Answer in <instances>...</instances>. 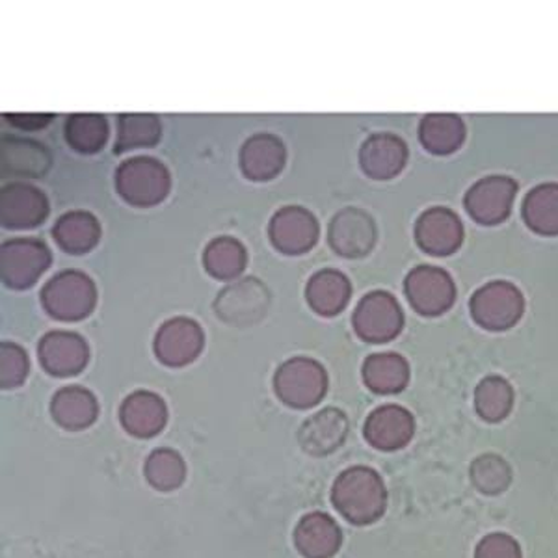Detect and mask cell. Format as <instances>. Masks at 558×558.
I'll list each match as a JSON object with an SVG mask.
<instances>
[{"label": "cell", "mask_w": 558, "mask_h": 558, "mask_svg": "<svg viewBox=\"0 0 558 558\" xmlns=\"http://www.w3.org/2000/svg\"><path fill=\"white\" fill-rule=\"evenodd\" d=\"M337 512L354 525H371L386 512L387 492L381 476L371 468H350L337 476L331 489Z\"/></svg>", "instance_id": "obj_1"}, {"label": "cell", "mask_w": 558, "mask_h": 558, "mask_svg": "<svg viewBox=\"0 0 558 558\" xmlns=\"http://www.w3.org/2000/svg\"><path fill=\"white\" fill-rule=\"evenodd\" d=\"M116 191L129 205L153 207L165 202L172 189L170 172L153 157H131L116 170Z\"/></svg>", "instance_id": "obj_2"}, {"label": "cell", "mask_w": 558, "mask_h": 558, "mask_svg": "<svg viewBox=\"0 0 558 558\" xmlns=\"http://www.w3.org/2000/svg\"><path fill=\"white\" fill-rule=\"evenodd\" d=\"M41 304L45 312L62 323L83 320L96 307V283L78 270L58 272L45 283Z\"/></svg>", "instance_id": "obj_3"}, {"label": "cell", "mask_w": 558, "mask_h": 558, "mask_svg": "<svg viewBox=\"0 0 558 558\" xmlns=\"http://www.w3.org/2000/svg\"><path fill=\"white\" fill-rule=\"evenodd\" d=\"M274 389L287 407L307 410L324 399L328 375L312 357H292L276 371Z\"/></svg>", "instance_id": "obj_4"}, {"label": "cell", "mask_w": 558, "mask_h": 558, "mask_svg": "<svg viewBox=\"0 0 558 558\" xmlns=\"http://www.w3.org/2000/svg\"><path fill=\"white\" fill-rule=\"evenodd\" d=\"M52 255L38 239H12L2 244L0 274L4 286L13 291H25L51 267Z\"/></svg>", "instance_id": "obj_5"}, {"label": "cell", "mask_w": 558, "mask_h": 558, "mask_svg": "<svg viewBox=\"0 0 558 558\" xmlns=\"http://www.w3.org/2000/svg\"><path fill=\"white\" fill-rule=\"evenodd\" d=\"M270 291L257 278H242L223 287L215 299V313L226 324L250 326L259 323L270 307Z\"/></svg>", "instance_id": "obj_6"}, {"label": "cell", "mask_w": 558, "mask_h": 558, "mask_svg": "<svg viewBox=\"0 0 558 558\" xmlns=\"http://www.w3.org/2000/svg\"><path fill=\"white\" fill-rule=\"evenodd\" d=\"M471 315L486 330L512 328L523 315V294L508 281H492L473 294Z\"/></svg>", "instance_id": "obj_7"}, {"label": "cell", "mask_w": 558, "mask_h": 558, "mask_svg": "<svg viewBox=\"0 0 558 558\" xmlns=\"http://www.w3.org/2000/svg\"><path fill=\"white\" fill-rule=\"evenodd\" d=\"M352 324L363 341L387 343L399 336L404 326V315L389 292L373 291L360 300Z\"/></svg>", "instance_id": "obj_8"}, {"label": "cell", "mask_w": 558, "mask_h": 558, "mask_svg": "<svg viewBox=\"0 0 558 558\" xmlns=\"http://www.w3.org/2000/svg\"><path fill=\"white\" fill-rule=\"evenodd\" d=\"M404 289L413 310L425 317H436L451 310L457 299L451 276L441 268L428 265L413 268L404 281Z\"/></svg>", "instance_id": "obj_9"}, {"label": "cell", "mask_w": 558, "mask_h": 558, "mask_svg": "<svg viewBox=\"0 0 558 558\" xmlns=\"http://www.w3.org/2000/svg\"><path fill=\"white\" fill-rule=\"evenodd\" d=\"M202 326L186 317L166 320L155 336V355L168 367H184L194 362L204 350Z\"/></svg>", "instance_id": "obj_10"}, {"label": "cell", "mask_w": 558, "mask_h": 558, "mask_svg": "<svg viewBox=\"0 0 558 558\" xmlns=\"http://www.w3.org/2000/svg\"><path fill=\"white\" fill-rule=\"evenodd\" d=\"M268 236L281 254H305L317 244V218L304 207L289 205L272 216L268 223Z\"/></svg>", "instance_id": "obj_11"}, {"label": "cell", "mask_w": 558, "mask_h": 558, "mask_svg": "<svg viewBox=\"0 0 558 558\" xmlns=\"http://www.w3.org/2000/svg\"><path fill=\"white\" fill-rule=\"evenodd\" d=\"M328 241L336 254L349 259L367 255L376 242V223L373 216L357 207H347L331 218Z\"/></svg>", "instance_id": "obj_12"}, {"label": "cell", "mask_w": 558, "mask_h": 558, "mask_svg": "<svg viewBox=\"0 0 558 558\" xmlns=\"http://www.w3.org/2000/svg\"><path fill=\"white\" fill-rule=\"evenodd\" d=\"M515 192H518V184L510 178L492 175V178L481 179L468 192L465 209L476 222L495 226L510 215Z\"/></svg>", "instance_id": "obj_13"}, {"label": "cell", "mask_w": 558, "mask_h": 558, "mask_svg": "<svg viewBox=\"0 0 558 558\" xmlns=\"http://www.w3.org/2000/svg\"><path fill=\"white\" fill-rule=\"evenodd\" d=\"M49 215V199L33 184H7L0 192V222L8 229H33Z\"/></svg>", "instance_id": "obj_14"}, {"label": "cell", "mask_w": 558, "mask_h": 558, "mask_svg": "<svg viewBox=\"0 0 558 558\" xmlns=\"http://www.w3.org/2000/svg\"><path fill=\"white\" fill-rule=\"evenodd\" d=\"M39 363L52 376H75L88 363V344L73 331H49L38 347Z\"/></svg>", "instance_id": "obj_15"}, {"label": "cell", "mask_w": 558, "mask_h": 558, "mask_svg": "<svg viewBox=\"0 0 558 558\" xmlns=\"http://www.w3.org/2000/svg\"><path fill=\"white\" fill-rule=\"evenodd\" d=\"M363 432L368 444L378 451H399L412 441L415 421L404 408L387 404L368 415Z\"/></svg>", "instance_id": "obj_16"}, {"label": "cell", "mask_w": 558, "mask_h": 558, "mask_svg": "<svg viewBox=\"0 0 558 558\" xmlns=\"http://www.w3.org/2000/svg\"><path fill=\"white\" fill-rule=\"evenodd\" d=\"M415 239L426 254L451 255L463 241V226L452 210L434 207L418 216L415 223Z\"/></svg>", "instance_id": "obj_17"}, {"label": "cell", "mask_w": 558, "mask_h": 558, "mask_svg": "<svg viewBox=\"0 0 558 558\" xmlns=\"http://www.w3.org/2000/svg\"><path fill=\"white\" fill-rule=\"evenodd\" d=\"M349 436V418L337 408H324L305 421L299 432L300 445L312 457H328Z\"/></svg>", "instance_id": "obj_18"}, {"label": "cell", "mask_w": 558, "mask_h": 558, "mask_svg": "<svg viewBox=\"0 0 558 558\" xmlns=\"http://www.w3.org/2000/svg\"><path fill=\"white\" fill-rule=\"evenodd\" d=\"M287 160L283 142L274 134H254L241 147V170L252 181H270L278 178Z\"/></svg>", "instance_id": "obj_19"}, {"label": "cell", "mask_w": 558, "mask_h": 558, "mask_svg": "<svg viewBox=\"0 0 558 558\" xmlns=\"http://www.w3.org/2000/svg\"><path fill=\"white\" fill-rule=\"evenodd\" d=\"M408 160V147L391 133L373 134L360 149V165L368 178L386 181L399 175Z\"/></svg>", "instance_id": "obj_20"}, {"label": "cell", "mask_w": 558, "mask_h": 558, "mask_svg": "<svg viewBox=\"0 0 558 558\" xmlns=\"http://www.w3.org/2000/svg\"><path fill=\"white\" fill-rule=\"evenodd\" d=\"M120 421L134 438H153L165 428L168 408L157 393L134 391L121 404Z\"/></svg>", "instance_id": "obj_21"}, {"label": "cell", "mask_w": 558, "mask_h": 558, "mask_svg": "<svg viewBox=\"0 0 558 558\" xmlns=\"http://www.w3.org/2000/svg\"><path fill=\"white\" fill-rule=\"evenodd\" d=\"M0 162H2V175L41 178L52 166V155L36 140L4 136Z\"/></svg>", "instance_id": "obj_22"}, {"label": "cell", "mask_w": 558, "mask_h": 558, "mask_svg": "<svg viewBox=\"0 0 558 558\" xmlns=\"http://www.w3.org/2000/svg\"><path fill=\"white\" fill-rule=\"evenodd\" d=\"M294 544L305 558H331L343 544V534L330 515L312 512L300 520Z\"/></svg>", "instance_id": "obj_23"}, {"label": "cell", "mask_w": 558, "mask_h": 558, "mask_svg": "<svg viewBox=\"0 0 558 558\" xmlns=\"http://www.w3.org/2000/svg\"><path fill=\"white\" fill-rule=\"evenodd\" d=\"M352 296L349 278L333 268L313 274L305 286V300L313 312L323 317H333L343 312Z\"/></svg>", "instance_id": "obj_24"}, {"label": "cell", "mask_w": 558, "mask_h": 558, "mask_svg": "<svg viewBox=\"0 0 558 558\" xmlns=\"http://www.w3.org/2000/svg\"><path fill=\"white\" fill-rule=\"evenodd\" d=\"M54 421L68 430H83L94 425L99 415V404L88 389L81 386H68L60 389L51 402Z\"/></svg>", "instance_id": "obj_25"}, {"label": "cell", "mask_w": 558, "mask_h": 558, "mask_svg": "<svg viewBox=\"0 0 558 558\" xmlns=\"http://www.w3.org/2000/svg\"><path fill=\"white\" fill-rule=\"evenodd\" d=\"M52 236L68 254H86L101 239V226L88 210H71L58 218L52 228Z\"/></svg>", "instance_id": "obj_26"}, {"label": "cell", "mask_w": 558, "mask_h": 558, "mask_svg": "<svg viewBox=\"0 0 558 558\" xmlns=\"http://www.w3.org/2000/svg\"><path fill=\"white\" fill-rule=\"evenodd\" d=\"M363 381L373 393H400L410 381V365L395 352L368 355L363 363Z\"/></svg>", "instance_id": "obj_27"}, {"label": "cell", "mask_w": 558, "mask_h": 558, "mask_svg": "<svg viewBox=\"0 0 558 558\" xmlns=\"http://www.w3.org/2000/svg\"><path fill=\"white\" fill-rule=\"evenodd\" d=\"M418 138L426 151L449 155L462 146L465 138L463 121L454 114H428L421 121Z\"/></svg>", "instance_id": "obj_28"}, {"label": "cell", "mask_w": 558, "mask_h": 558, "mask_svg": "<svg viewBox=\"0 0 558 558\" xmlns=\"http://www.w3.org/2000/svg\"><path fill=\"white\" fill-rule=\"evenodd\" d=\"M246 265V250L233 236H216L205 246L204 267L215 279H236Z\"/></svg>", "instance_id": "obj_29"}, {"label": "cell", "mask_w": 558, "mask_h": 558, "mask_svg": "<svg viewBox=\"0 0 558 558\" xmlns=\"http://www.w3.org/2000/svg\"><path fill=\"white\" fill-rule=\"evenodd\" d=\"M523 216L526 226L539 235H558V184H539L529 192Z\"/></svg>", "instance_id": "obj_30"}, {"label": "cell", "mask_w": 558, "mask_h": 558, "mask_svg": "<svg viewBox=\"0 0 558 558\" xmlns=\"http://www.w3.org/2000/svg\"><path fill=\"white\" fill-rule=\"evenodd\" d=\"M65 140L75 151L94 155L108 140V121L101 114H71L65 120Z\"/></svg>", "instance_id": "obj_31"}, {"label": "cell", "mask_w": 558, "mask_h": 558, "mask_svg": "<svg viewBox=\"0 0 558 558\" xmlns=\"http://www.w3.org/2000/svg\"><path fill=\"white\" fill-rule=\"evenodd\" d=\"M512 407H514V389L501 376H488L476 386V413L484 421L499 423L508 417Z\"/></svg>", "instance_id": "obj_32"}, {"label": "cell", "mask_w": 558, "mask_h": 558, "mask_svg": "<svg viewBox=\"0 0 558 558\" xmlns=\"http://www.w3.org/2000/svg\"><path fill=\"white\" fill-rule=\"evenodd\" d=\"M160 138V120L155 114H121L118 118L116 153L155 146Z\"/></svg>", "instance_id": "obj_33"}, {"label": "cell", "mask_w": 558, "mask_h": 558, "mask_svg": "<svg viewBox=\"0 0 558 558\" xmlns=\"http://www.w3.org/2000/svg\"><path fill=\"white\" fill-rule=\"evenodd\" d=\"M470 476L481 494L499 495L512 484V468L505 458L483 454L471 463Z\"/></svg>", "instance_id": "obj_34"}, {"label": "cell", "mask_w": 558, "mask_h": 558, "mask_svg": "<svg viewBox=\"0 0 558 558\" xmlns=\"http://www.w3.org/2000/svg\"><path fill=\"white\" fill-rule=\"evenodd\" d=\"M146 476L155 488L172 492L184 483L186 465L179 452L172 451V449H159L147 458Z\"/></svg>", "instance_id": "obj_35"}, {"label": "cell", "mask_w": 558, "mask_h": 558, "mask_svg": "<svg viewBox=\"0 0 558 558\" xmlns=\"http://www.w3.org/2000/svg\"><path fill=\"white\" fill-rule=\"evenodd\" d=\"M28 375V357L20 344L2 343L0 347V381L4 389H12L25 381Z\"/></svg>", "instance_id": "obj_36"}, {"label": "cell", "mask_w": 558, "mask_h": 558, "mask_svg": "<svg viewBox=\"0 0 558 558\" xmlns=\"http://www.w3.org/2000/svg\"><path fill=\"white\" fill-rule=\"evenodd\" d=\"M475 558H523V553L510 534L492 533L478 542Z\"/></svg>", "instance_id": "obj_37"}, {"label": "cell", "mask_w": 558, "mask_h": 558, "mask_svg": "<svg viewBox=\"0 0 558 558\" xmlns=\"http://www.w3.org/2000/svg\"><path fill=\"white\" fill-rule=\"evenodd\" d=\"M4 120L10 121L17 129L36 131V129L47 128L54 120V114H7Z\"/></svg>", "instance_id": "obj_38"}]
</instances>
